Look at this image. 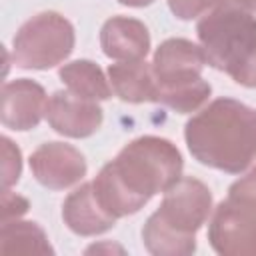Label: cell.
<instances>
[{
  "label": "cell",
  "mask_w": 256,
  "mask_h": 256,
  "mask_svg": "<svg viewBox=\"0 0 256 256\" xmlns=\"http://www.w3.org/2000/svg\"><path fill=\"white\" fill-rule=\"evenodd\" d=\"M182 154L174 142L160 136H138L92 180L102 208L116 220L140 212L150 198L164 194L182 178Z\"/></svg>",
  "instance_id": "obj_1"
},
{
  "label": "cell",
  "mask_w": 256,
  "mask_h": 256,
  "mask_svg": "<svg viewBox=\"0 0 256 256\" xmlns=\"http://www.w3.org/2000/svg\"><path fill=\"white\" fill-rule=\"evenodd\" d=\"M184 140L202 166L242 174L256 160V108L216 98L186 122Z\"/></svg>",
  "instance_id": "obj_2"
},
{
  "label": "cell",
  "mask_w": 256,
  "mask_h": 256,
  "mask_svg": "<svg viewBox=\"0 0 256 256\" xmlns=\"http://www.w3.org/2000/svg\"><path fill=\"white\" fill-rule=\"evenodd\" d=\"M210 188L192 176H182L166 192L156 212L142 228L144 248L154 256H188L196 252V232L212 214Z\"/></svg>",
  "instance_id": "obj_3"
},
{
  "label": "cell",
  "mask_w": 256,
  "mask_h": 256,
  "mask_svg": "<svg viewBox=\"0 0 256 256\" xmlns=\"http://www.w3.org/2000/svg\"><path fill=\"white\" fill-rule=\"evenodd\" d=\"M196 34L208 66L256 88V16L250 10L224 0L198 20Z\"/></svg>",
  "instance_id": "obj_4"
},
{
  "label": "cell",
  "mask_w": 256,
  "mask_h": 256,
  "mask_svg": "<svg viewBox=\"0 0 256 256\" xmlns=\"http://www.w3.org/2000/svg\"><path fill=\"white\" fill-rule=\"evenodd\" d=\"M206 56L202 46L186 38L164 40L152 58L156 80V104H162L178 114L200 110L210 94V84L202 78Z\"/></svg>",
  "instance_id": "obj_5"
},
{
  "label": "cell",
  "mask_w": 256,
  "mask_h": 256,
  "mask_svg": "<svg viewBox=\"0 0 256 256\" xmlns=\"http://www.w3.org/2000/svg\"><path fill=\"white\" fill-rule=\"evenodd\" d=\"M76 32L58 12H40L26 20L12 38V64L22 70H50L74 50Z\"/></svg>",
  "instance_id": "obj_6"
},
{
  "label": "cell",
  "mask_w": 256,
  "mask_h": 256,
  "mask_svg": "<svg viewBox=\"0 0 256 256\" xmlns=\"http://www.w3.org/2000/svg\"><path fill=\"white\" fill-rule=\"evenodd\" d=\"M208 242L222 256H256V206L228 196L208 222Z\"/></svg>",
  "instance_id": "obj_7"
},
{
  "label": "cell",
  "mask_w": 256,
  "mask_h": 256,
  "mask_svg": "<svg viewBox=\"0 0 256 256\" xmlns=\"http://www.w3.org/2000/svg\"><path fill=\"white\" fill-rule=\"evenodd\" d=\"M30 170L48 190H66L86 176L84 154L66 142H44L30 156Z\"/></svg>",
  "instance_id": "obj_8"
},
{
  "label": "cell",
  "mask_w": 256,
  "mask_h": 256,
  "mask_svg": "<svg viewBox=\"0 0 256 256\" xmlns=\"http://www.w3.org/2000/svg\"><path fill=\"white\" fill-rule=\"evenodd\" d=\"M46 122L68 138H88L102 126L104 112L94 100L80 98L70 90H56L46 104Z\"/></svg>",
  "instance_id": "obj_9"
},
{
  "label": "cell",
  "mask_w": 256,
  "mask_h": 256,
  "mask_svg": "<svg viewBox=\"0 0 256 256\" xmlns=\"http://www.w3.org/2000/svg\"><path fill=\"white\" fill-rule=\"evenodd\" d=\"M46 90L30 78H16L2 86L0 120L16 132L34 130L46 114Z\"/></svg>",
  "instance_id": "obj_10"
},
{
  "label": "cell",
  "mask_w": 256,
  "mask_h": 256,
  "mask_svg": "<svg viewBox=\"0 0 256 256\" xmlns=\"http://www.w3.org/2000/svg\"><path fill=\"white\" fill-rule=\"evenodd\" d=\"M100 48L118 62L144 60L150 52V32L136 18L112 16L100 28Z\"/></svg>",
  "instance_id": "obj_11"
},
{
  "label": "cell",
  "mask_w": 256,
  "mask_h": 256,
  "mask_svg": "<svg viewBox=\"0 0 256 256\" xmlns=\"http://www.w3.org/2000/svg\"><path fill=\"white\" fill-rule=\"evenodd\" d=\"M62 220L68 230L78 236H98L116 224V218L108 214L98 202L92 182L80 184L66 196L62 204Z\"/></svg>",
  "instance_id": "obj_12"
},
{
  "label": "cell",
  "mask_w": 256,
  "mask_h": 256,
  "mask_svg": "<svg viewBox=\"0 0 256 256\" xmlns=\"http://www.w3.org/2000/svg\"><path fill=\"white\" fill-rule=\"evenodd\" d=\"M108 80L112 92L128 104L156 102V80L152 64L146 60L116 62L108 66Z\"/></svg>",
  "instance_id": "obj_13"
},
{
  "label": "cell",
  "mask_w": 256,
  "mask_h": 256,
  "mask_svg": "<svg viewBox=\"0 0 256 256\" xmlns=\"http://www.w3.org/2000/svg\"><path fill=\"white\" fill-rule=\"evenodd\" d=\"M58 78L72 94L86 100H108L112 96L110 80L104 76L102 68L92 60H72L58 70Z\"/></svg>",
  "instance_id": "obj_14"
},
{
  "label": "cell",
  "mask_w": 256,
  "mask_h": 256,
  "mask_svg": "<svg viewBox=\"0 0 256 256\" xmlns=\"http://www.w3.org/2000/svg\"><path fill=\"white\" fill-rule=\"evenodd\" d=\"M0 250L4 254H54L48 234L38 222L6 220L0 230Z\"/></svg>",
  "instance_id": "obj_15"
},
{
  "label": "cell",
  "mask_w": 256,
  "mask_h": 256,
  "mask_svg": "<svg viewBox=\"0 0 256 256\" xmlns=\"http://www.w3.org/2000/svg\"><path fill=\"white\" fill-rule=\"evenodd\" d=\"M0 142H2V188H10L20 180L22 152L8 136H2Z\"/></svg>",
  "instance_id": "obj_16"
},
{
  "label": "cell",
  "mask_w": 256,
  "mask_h": 256,
  "mask_svg": "<svg viewBox=\"0 0 256 256\" xmlns=\"http://www.w3.org/2000/svg\"><path fill=\"white\" fill-rule=\"evenodd\" d=\"M220 2L224 0H168V8L178 20H194L216 8Z\"/></svg>",
  "instance_id": "obj_17"
},
{
  "label": "cell",
  "mask_w": 256,
  "mask_h": 256,
  "mask_svg": "<svg viewBox=\"0 0 256 256\" xmlns=\"http://www.w3.org/2000/svg\"><path fill=\"white\" fill-rule=\"evenodd\" d=\"M228 196L244 200V202H250V204L256 206V166L250 172H246L244 176H240L228 188Z\"/></svg>",
  "instance_id": "obj_18"
},
{
  "label": "cell",
  "mask_w": 256,
  "mask_h": 256,
  "mask_svg": "<svg viewBox=\"0 0 256 256\" xmlns=\"http://www.w3.org/2000/svg\"><path fill=\"white\" fill-rule=\"evenodd\" d=\"M28 200L20 194L10 192V188H2V222L20 218L28 212Z\"/></svg>",
  "instance_id": "obj_19"
},
{
  "label": "cell",
  "mask_w": 256,
  "mask_h": 256,
  "mask_svg": "<svg viewBox=\"0 0 256 256\" xmlns=\"http://www.w3.org/2000/svg\"><path fill=\"white\" fill-rule=\"evenodd\" d=\"M120 252L124 254V248L122 246H116V244H110V242H102V244H92L86 248V254H94V252Z\"/></svg>",
  "instance_id": "obj_20"
},
{
  "label": "cell",
  "mask_w": 256,
  "mask_h": 256,
  "mask_svg": "<svg viewBox=\"0 0 256 256\" xmlns=\"http://www.w3.org/2000/svg\"><path fill=\"white\" fill-rule=\"evenodd\" d=\"M116 2L122 6H130V8H144V6H150L154 0H116Z\"/></svg>",
  "instance_id": "obj_21"
},
{
  "label": "cell",
  "mask_w": 256,
  "mask_h": 256,
  "mask_svg": "<svg viewBox=\"0 0 256 256\" xmlns=\"http://www.w3.org/2000/svg\"><path fill=\"white\" fill-rule=\"evenodd\" d=\"M234 2H236L238 6L250 10V12H256V0H234Z\"/></svg>",
  "instance_id": "obj_22"
}]
</instances>
